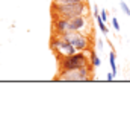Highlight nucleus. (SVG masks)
<instances>
[{"label":"nucleus","mask_w":130,"mask_h":134,"mask_svg":"<svg viewBox=\"0 0 130 134\" xmlns=\"http://www.w3.org/2000/svg\"><path fill=\"white\" fill-rule=\"evenodd\" d=\"M51 14L53 17H61V18H71L76 15H86L88 14V5L86 0L77 2V3H68V5H51Z\"/></svg>","instance_id":"f257e3e1"},{"label":"nucleus","mask_w":130,"mask_h":134,"mask_svg":"<svg viewBox=\"0 0 130 134\" xmlns=\"http://www.w3.org/2000/svg\"><path fill=\"white\" fill-rule=\"evenodd\" d=\"M92 64L85 67H79V69H73V70H64V72H59L57 76L55 79L57 81H91L94 79V72H92Z\"/></svg>","instance_id":"f03ea898"},{"label":"nucleus","mask_w":130,"mask_h":134,"mask_svg":"<svg viewBox=\"0 0 130 134\" xmlns=\"http://www.w3.org/2000/svg\"><path fill=\"white\" fill-rule=\"evenodd\" d=\"M50 49L53 50V53L57 57V59L65 58V57L73 55V53L77 52L71 43L68 40H65L64 35H55V34H53V37L50 40Z\"/></svg>","instance_id":"7ed1b4c3"},{"label":"nucleus","mask_w":130,"mask_h":134,"mask_svg":"<svg viewBox=\"0 0 130 134\" xmlns=\"http://www.w3.org/2000/svg\"><path fill=\"white\" fill-rule=\"evenodd\" d=\"M89 64H91V59L86 58L85 50H82V52H76L73 55H68V57H65V58L59 59V72L73 70V69L85 67V66H89Z\"/></svg>","instance_id":"20e7f679"},{"label":"nucleus","mask_w":130,"mask_h":134,"mask_svg":"<svg viewBox=\"0 0 130 134\" xmlns=\"http://www.w3.org/2000/svg\"><path fill=\"white\" fill-rule=\"evenodd\" d=\"M65 40L73 44L77 52H82V50H86L89 47V38L85 35L83 32H79V31H70L64 35Z\"/></svg>","instance_id":"39448f33"},{"label":"nucleus","mask_w":130,"mask_h":134,"mask_svg":"<svg viewBox=\"0 0 130 134\" xmlns=\"http://www.w3.org/2000/svg\"><path fill=\"white\" fill-rule=\"evenodd\" d=\"M51 29L55 35H65L70 32V23L67 18H61V17H53V23H51Z\"/></svg>","instance_id":"423d86ee"},{"label":"nucleus","mask_w":130,"mask_h":134,"mask_svg":"<svg viewBox=\"0 0 130 134\" xmlns=\"http://www.w3.org/2000/svg\"><path fill=\"white\" fill-rule=\"evenodd\" d=\"M68 23H70V31H79V32H83V31L88 27L86 15L71 17V18H68Z\"/></svg>","instance_id":"0eeeda50"},{"label":"nucleus","mask_w":130,"mask_h":134,"mask_svg":"<svg viewBox=\"0 0 130 134\" xmlns=\"http://www.w3.org/2000/svg\"><path fill=\"white\" fill-rule=\"evenodd\" d=\"M89 55H91V64L94 67H98L100 64H101V61H100V58L97 57V53H95V50L92 49V50H89Z\"/></svg>","instance_id":"6e6552de"},{"label":"nucleus","mask_w":130,"mask_h":134,"mask_svg":"<svg viewBox=\"0 0 130 134\" xmlns=\"http://www.w3.org/2000/svg\"><path fill=\"white\" fill-rule=\"evenodd\" d=\"M97 18V23H98V26H100V29H101V32L105 34V35H107V32H109V29L106 27V25H105V21L101 20V17L98 15V17H95Z\"/></svg>","instance_id":"1a4fd4ad"},{"label":"nucleus","mask_w":130,"mask_h":134,"mask_svg":"<svg viewBox=\"0 0 130 134\" xmlns=\"http://www.w3.org/2000/svg\"><path fill=\"white\" fill-rule=\"evenodd\" d=\"M109 59H110V67H112V73L116 75V64H115V52L112 50L110 55H109Z\"/></svg>","instance_id":"9d476101"},{"label":"nucleus","mask_w":130,"mask_h":134,"mask_svg":"<svg viewBox=\"0 0 130 134\" xmlns=\"http://www.w3.org/2000/svg\"><path fill=\"white\" fill-rule=\"evenodd\" d=\"M77 2H83V0H53V3H57V5H68V3H77Z\"/></svg>","instance_id":"9b49d317"},{"label":"nucleus","mask_w":130,"mask_h":134,"mask_svg":"<svg viewBox=\"0 0 130 134\" xmlns=\"http://www.w3.org/2000/svg\"><path fill=\"white\" fill-rule=\"evenodd\" d=\"M120 6H121V9L124 11V14L130 15V8L127 6V3H126V2H121V3H120Z\"/></svg>","instance_id":"f8f14e48"},{"label":"nucleus","mask_w":130,"mask_h":134,"mask_svg":"<svg viewBox=\"0 0 130 134\" xmlns=\"http://www.w3.org/2000/svg\"><path fill=\"white\" fill-rule=\"evenodd\" d=\"M112 26H114V29L118 32L120 31V23H118V20L116 18H112Z\"/></svg>","instance_id":"ddd939ff"},{"label":"nucleus","mask_w":130,"mask_h":134,"mask_svg":"<svg viewBox=\"0 0 130 134\" xmlns=\"http://www.w3.org/2000/svg\"><path fill=\"white\" fill-rule=\"evenodd\" d=\"M100 17H101V20H103V21L106 23V20H107V12H106L105 9H103V11L100 12Z\"/></svg>","instance_id":"4468645a"},{"label":"nucleus","mask_w":130,"mask_h":134,"mask_svg":"<svg viewBox=\"0 0 130 134\" xmlns=\"http://www.w3.org/2000/svg\"><path fill=\"white\" fill-rule=\"evenodd\" d=\"M100 15V11H98L97 6H94V17H98Z\"/></svg>","instance_id":"2eb2a0df"},{"label":"nucleus","mask_w":130,"mask_h":134,"mask_svg":"<svg viewBox=\"0 0 130 134\" xmlns=\"http://www.w3.org/2000/svg\"><path fill=\"white\" fill-rule=\"evenodd\" d=\"M114 73H112V72H110V73H107V81H112V79H114Z\"/></svg>","instance_id":"dca6fc26"},{"label":"nucleus","mask_w":130,"mask_h":134,"mask_svg":"<svg viewBox=\"0 0 130 134\" xmlns=\"http://www.w3.org/2000/svg\"><path fill=\"white\" fill-rule=\"evenodd\" d=\"M97 46H98V49L101 50V49H103V41H101V40H98V43H97Z\"/></svg>","instance_id":"f3484780"}]
</instances>
